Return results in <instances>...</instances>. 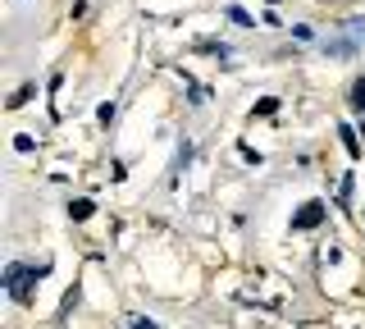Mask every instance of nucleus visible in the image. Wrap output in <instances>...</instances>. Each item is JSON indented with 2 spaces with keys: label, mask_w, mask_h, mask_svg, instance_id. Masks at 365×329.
I'll use <instances>...</instances> for the list:
<instances>
[{
  "label": "nucleus",
  "mask_w": 365,
  "mask_h": 329,
  "mask_svg": "<svg viewBox=\"0 0 365 329\" xmlns=\"http://www.w3.org/2000/svg\"><path fill=\"white\" fill-rule=\"evenodd\" d=\"M351 106L365 110V78H356V87H351Z\"/></svg>",
  "instance_id": "5"
},
{
  "label": "nucleus",
  "mask_w": 365,
  "mask_h": 329,
  "mask_svg": "<svg viewBox=\"0 0 365 329\" xmlns=\"http://www.w3.org/2000/svg\"><path fill=\"white\" fill-rule=\"evenodd\" d=\"M338 138H342V146H347L351 156H361V142H356V133H351L347 123H342V128H338Z\"/></svg>",
  "instance_id": "3"
},
{
  "label": "nucleus",
  "mask_w": 365,
  "mask_h": 329,
  "mask_svg": "<svg viewBox=\"0 0 365 329\" xmlns=\"http://www.w3.org/2000/svg\"><path fill=\"white\" fill-rule=\"evenodd\" d=\"M274 110H279V101H274V96H265V101H260V106H256V115H260V119H269Z\"/></svg>",
  "instance_id": "6"
},
{
  "label": "nucleus",
  "mask_w": 365,
  "mask_h": 329,
  "mask_svg": "<svg viewBox=\"0 0 365 329\" xmlns=\"http://www.w3.org/2000/svg\"><path fill=\"white\" fill-rule=\"evenodd\" d=\"M315 224H324V201H306V206L292 215V229H315Z\"/></svg>",
  "instance_id": "2"
},
{
  "label": "nucleus",
  "mask_w": 365,
  "mask_h": 329,
  "mask_svg": "<svg viewBox=\"0 0 365 329\" xmlns=\"http://www.w3.org/2000/svg\"><path fill=\"white\" fill-rule=\"evenodd\" d=\"M46 270H51L46 260H41V265H9V270H5V288H9V298H14L19 306H28V302H32V283H37Z\"/></svg>",
  "instance_id": "1"
},
{
  "label": "nucleus",
  "mask_w": 365,
  "mask_h": 329,
  "mask_svg": "<svg viewBox=\"0 0 365 329\" xmlns=\"http://www.w3.org/2000/svg\"><path fill=\"white\" fill-rule=\"evenodd\" d=\"M91 211H96L91 201H73V206H68V215H73V220H91Z\"/></svg>",
  "instance_id": "4"
}]
</instances>
